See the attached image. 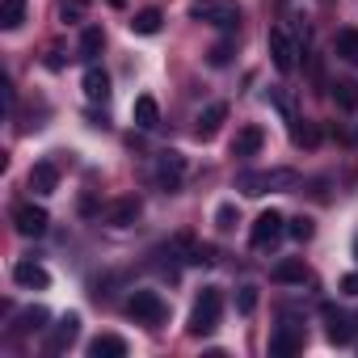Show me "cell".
<instances>
[{"label": "cell", "instance_id": "cell-1", "mask_svg": "<svg viewBox=\"0 0 358 358\" xmlns=\"http://www.w3.org/2000/svg\"><path fill=\"white\" fill-rule=\"evenodd\" d=\"M303 182L295 169H245L236 173V190L249 194V199H262V194H287Z\"/></svg>", "mask_w": 358, "mask_h": 358}, {"label": "cell", "instance_id": "cell-2", "mask_svg": "<svg viewBox=\"0 0 358 358\" xmlns=\"http://www.w3.org/2000/svg\"><path fill=\"white\" fill-rule=\"evenodd\" d=\"M190 22H203V26H215V30H236L241 26V5L236 0H194Z\"/></svg>", "mask_w": 358, "mask_h": 358}, {"label": "cell", "instance_id": "cell-3", "mask_svg": "<svg viewBox=\"0 0 358 358\" xmlns=\"http://www.w3.org/2000/svg\"><path fill=\"white\" fill-rule=\"evenodd\" d=\"M220 316H224V291L220 287H207L199 299H194V312H190V333L194 337H207L220 329Z\"/></svg>", "mask_w": 358, "mask_h": 358}, {"label": "cell", "instance_id": "cell-4", "mask_svg": "<svg viewBox=\"0 0 358 358\" xmlns=\"http://www.w3.org/2000/svg\"><path fill=\"white\" fill-rule=\"evenodd\" d=\"M282 236H287V215H278V211H262V215L253 220L249 245H253V249H274Z\"/></svg>", "mask_w": 358, "mask_h": 358}, {"label": "cell", "instance_id": "cell-5", "mask_svg": "<svg viewBox=\"0 0 358 358\" xmlns=\"http://www.w3.org/2000/svg\"><path fill=\"white\" fill-rule=\"evenodd\" d=\"M127 316H135L139 324H160L164 316H169V308H164V299L156 295V291H135L131 299H127Z\"/></svg>", "mask_w": 358, "mask_h": 358}, {"label": "cell", "instance_id": "cell-6", "mask_svg": "<svg viewBox=\"0 0 358 358\" xmlns=\"http://www.w3.org/2000/svg\"><path fill=\"white\" fill-rule=\"evenodd\" d=\"M308 345V333H303V324H291V320H282L274 333H270V354L274 358H291V354H299Z\"/></svg>", "mask_w": 358, "mask_h": 358}, {"label": "cell", "instance_id": "cell-7", "mask_svg": "<svg viewBox=\"0 0 358 358\" xmlns=\"http://www.w3.org/2000/svg\"><path fill=\"white\" fill-rule=\"evenodd\" d=\"M270 59H274L278 72H295V64H299V43H295L282 26L270 30Z\"/></svg>", "mask_w": 358, "mask_h": 358}, {"label": "cell", "instance_id": "cell-8", "mask_svg": "<svg viewBox=\"0 0 358 358\" xmlns=\"http://www.w3.org/2000/svg\"><path fill=\"white\" fill-rule=\"evenodd\" d=\"M186 182V156L182 152H160L156 156V186L160 190H177Z\"/></svg>", "mask_w": 358, "mask_h": 358}, {"label": "cell", "instance_id": "cell-9", "mask_svg": "<svg viewBox=\"0 0 358 358\" xmlns=\"http://www.w3.org/2000/svg\"><path fill=\"white\" fill-rule=\"evenodd\" d=\"M13 228L22 236H43L51 228V215L43 207H34V203H22V207H13Z\"/></svg>", "mask_w": 358, "mask_h": 358}, {"label": "cell", "instance_id": "cell-10", "mask_svg": "<svg viewBox=\"0 0 358 358\" xmlns=\"http://www.w3.org/2000/svg\"><path fill=\"white\" fill-rule=\"evenodd\" d=\"M80 337V316L76 312H68L55 329H51V337H47V354H64V350H72V341Z\"/></svg>", "mask_w": 358, "mask_h": 358}, {"label": "cell", "instance_id": "cell-11", "mask_svg": "<svg viewBox=\"0 0 358 358\" xmlns=\"http://www.w3.org/2000/svg\"><path fill=\"white\" fill-rule=\"evenodd\" d=\"M55 186H59V164H55V160H38V164L30 169V190H34L38 199H47V194H55Z\"/></svg>", "mask_w": 358, "mask_h": 358}, {"label": "cell", "instance_id": "cell-12", "mask_svg": "<svg viewBox=\"0 0 358 358\" xmlns=\"http://www.w3.org/2000/svg\"><path fill=\"white\" fill-rule=\"evenodd\" d=\"M13 282L26 287V291H47V287H51V274H47V266H38V262H17V266H13Z\"/></svg>", "mask_w": 358, "mask_h": 358}, {"label": "cell", "instance_id": "cell-13", "mask_svg": "<svg viewBox=\"0 0 358 358\" xmlns=\"http://www.w3.org/2000/svg\"><path fill=\"white\" fill-rule=\"evenodd\" d=\"M224 122H228V106H224V101H215V106H207V110L199 114V122H194V135H199V139H215Z\"/></svg>", "mask_w": 358, "mask_h": 358}, {"label": "cell", "instance_id": "cell-14", "mask_svg": "<svg viewBox=\"0 0 358 358\" xmlns=\"http://www.w3.org/2000/svg\"><path fill=\"white\" fill-rule=\"evenodd\" d=\"M85 97L89 101H110V72L101 64H89L85 68Z\"/></svg>", "mask_w": 358, "mask_h": 358}, {"label": "cell", "instance_id": "cell-15", "mask_svg": "<svg viewBox=\"0 0 358 358\" xmlns=\"http://www.w3.org/2000/svg\"><path fill=\"white\" fill-rule=\"evenodd\" d=\"M266 143V131L262 127H241L236 139H232V156H257Z\"/></svg>", "mask_w": 358, "mask_h": 358}, {"label": "cell", "instance_id": "cell-16", "mask_svg": "<svg viewBox=\"0 0 358 358\" xmlns=\"http://www.w3.org/2000/svg\"><path fill=\"white\" fill-rule=\"evenodd\" d=\"M270 278H274V282H282V287H303L312 274H308V266H303V262H295V257H291V262H278V266L270 270Z\"/></svg>", "mask_w": 358, "mask_h": 358}, {"label": "cell", "instance_id": "cell-17", "mask_svg": "<svg viewBox=\"0 0 358 358\" xmlns=\"http://www.w3.org/2000/svg\"><path fill=\"white\" fill-rule=\"evenodd\" d=\"M89 358H127V341L118 333H101L89 341Z\"/></svg>", "mask_w": 358, "mask_h": 358}, {"label": "cell", "instance_id": "cell-18", "mask_svg": "<svg viewBox=\"0 0 358 358\" xmlns=\"http://www.w3.org/2000/svg\"><path fill=\"white\" fill-rule=\"evenodd\" d=\"M139 211H143V203H139V199H118V203L106 211V220H110L114 228H131V224L139 220Z\"/></svg>", "mask_w": 358, "mask_h": 358}, {"label": "cell", "instance_id": "cell-19", "mask_svg": "<svg viewBox=\"0 0 358 358\" xmlns=\"http://www.w3.org/2000/svg\"><path fill=\"white\" fill-rule=\"evenodd\" d=\"M131 114H135V127H143V131H156V127H160V106H156V97H148V93L135 97V110H131Z\"/></svg>", "mask_w": 358, "mask_h": 358}, {"label": "cell", "instance_id": "cell-20", "mask_svg": "<svg viewBox=\"0 0 358 358\" xmlns=\"http://www.w3.org/2000/svg\"><path fill=\"white\" fill-rule=\"evenodd\" d=\"M101 47H106V34H101V26H85V34H80V59H85V64H97Z\"/></svg>", "mask_w": 358, "mask_h": 358}, {"label": "cell", "instance_id": "cell-21", "mask_svg": "<svg viewBox=\"0 0 358 358\" xmlns=\"http://www.w3.org/2000/svg\"><path fill=\"white\" fill-rule=\"evenodd\" d=\"M26 0H0V30H22Z\"/></svg>", "mask_w": 358, "mask_h": 358}, {"label": "cell", "instance_id": "cell-22", "mask_svg": "<svg viewBox=\"0 0 358 358\" xmlns=\"http://www.w3.org/2000/svg\"><path fill=\"white\" fill-rule=\"evenodd\" d=\"M47 320H51V312H47L43 303H34V308H26V312L17 316V333H43Z\"/></svg>", "mask_w": 358, "mask_h": 358}, {"label": "cell", "instance_id": "cell-23", "mask_svg": "<svg viewBox=\"0 0 358 358\" xmlns=\"http://www.w3.org/2000/svg\"><path fill=\"white\" fill-rule=\"evenodd\" d=\"M333 51H337L345 64H354V68H358V30H337Z\"/></svg>", "mask_w": 358, "mask_h": 358}, {"label": "cell", "instance_id": "cell-24", "mask_svg": "<svg viewBox=\"0 0 358 358\" xmlns=\"http://www.w3.org/2000/svg\"><path fill=\"white\" fill-rule=\"evenodd\" d=\"M329 341H333V345H350V341H354V324H350L341 312H329Z\"/></svg>", "mask_w": 358, "mask_h": 358}, {"label": "cell", "instance_id": "cell-25", "mask_svg": "<svg viewBox=\"0 0 358 358\" xmlns=\"http://www.w3.org/2000/svg\"><path fill=\"white\" fill-rule=\"evenodd\" d=\"M160 22H164V17H160V9H139V13L131 17V30H135V34H156V30H160Z\"/></svg>", "mask_w": 358, "mask_h": 358}, {"label": "cell", "instance_id": "cell-26", "mask_svg": "<svg viewBox=\"0 0 358 358\" xmlns=\"http://www.w3.org/2000/svg\"><path fill=\"white\" fill-rule=\"evenodd\" d=\"M333 97L341 110H358V80H337L333 85Z\"/></svg>", "mask_w": 358, "mask_h": 358}, {"label": "cell", "instance_id": "cell-27", "mask_svg": "<svg viewBox=\"0 0 358 358\" xmlns=\"http://www.w3.org/2000/svg\"><path fill=\"white\" fill-rule=\"evenodd\" d=\"M85 13H89V0H64V5H59V22L68 26H76V22H85Z\"/></svg>", "mask_w": 358, "mask_h": 358}, {"label": "cell", "instance_id": "cell-28", "mask_svg": "<svg viewBox=\"0 0 358 358\" xmlns=\"http://www.w3.org/2000/svg\"><path fill=\"white\" fill-rule=\"evenodd\" d=\"M291 139H295L299 148H316V139H320V131H316L312 122H303V127H299V118H295V122H291Z\"/></svg>", "mask_w": 358, "mask_h": 358}, {"label": "cell", "instance_id": "cell-29", "mask_svg": "<svg viewBox=\"0 0 358 358\" xmlns=\"http://www.w3.org/2000/svg\"><path fill=\"white\" fill-rule=\"evenodd\" d=\"M287 232H291V236H295L299 245H308V241L316 236V224H312L308 215H299V220H287Z\"/></svg>", "mask_w": 358, "mask_h": 358}, {"label": "cell", "instance_id": "cell-30", "mask_svg": "<svg viewBox=\"0 0 358 358\" xmlns=\"http://www.w3.org/2000/svg\"><path fill=\"white\" fill-rule=\"evenodd\" d=\"M215 224H220V232H232V228H236V207L224 203V207L215 211Z\"/></svg>", "mask_w": 358, "mask_h": 358}, {"label": "cell", "instance_id": "cell-31", "mask_svg": "<svg viewBox=\"0 0 358 358\" xmlns=\"http://www.w3.org/2000/svg\"><path fill=\"white\" fill-rule=\"evenodd\" d=\"M228 59H232V38H224V43L211 47V64H215V68H224Z\"/></svg>", "mask_w": 358, "mask_h": 358}, {"label": "cell", "instance_id": "cell-32", "mask_svg": "<svg viewBox=\"0 0 358 358\" xmlns=\"http://www.w3.org/2000/svg\"><path fill=\"white\" fill-rule=\"evenodd\" d=\"M236 308L249 316V312L257 308V287H241V295H236Z\"/></svg>", "mask_w": 358, "mask_h": 358}, {"label": "cell", "instance_id": "cell-33", "mask_svg": "<svg viewBox=\"0 0 358 358\" xmlns=\"http://www.w3.org/2000/svg\"><path fill=\"white\" fill-rule=\"evenodd\" d=\"M47 68H51V72H59V68H64V51H59V47H51V51H47Z\"/></svg>", "mask_w": 358, "mask_h": 358}, {"label": "cell", "instance_id": "cell-34", "mask_svg": "<svg viewBox=\"0 0 358 358\" xmlns=\"http://www.w3.org/2000/svg\"><path fill=\"white\" fill-rule=\"evenodd\" d=\"M341 291H345V295H354V299H358V270H354V274H345V278H341Z\"/></svg>", "mask_w": 358, "mask_h": 358}, {"label": "cell", "instance_id": "cell-35", "mask_svg": "<svg viewBox=\"0 0 358 358\" xmlns=\"http://www.w3.org/2000/svg\"><path fill=\"white\" fill-rule=\"evenodd\" d=\"M354 262H358V236H354Z\"/></svg>", "mask_w": 358, "mask_h": 358}]
</instances>
